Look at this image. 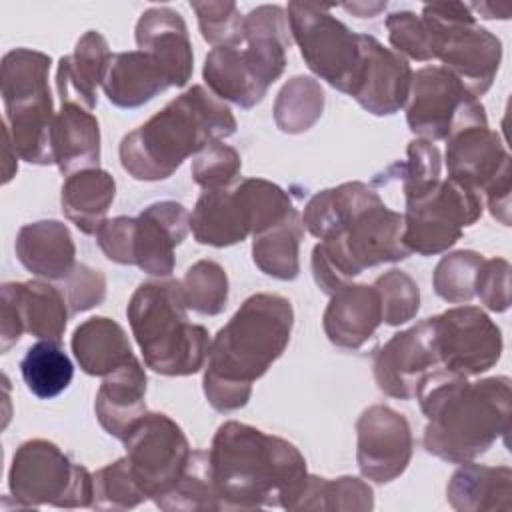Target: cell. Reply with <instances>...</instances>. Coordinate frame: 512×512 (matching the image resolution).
<instances>
[{"label":"cell","mask_w":512,"mask_h":512,"mask_svg":"<svg viewBox=\"0 0 512 512\" xmlns=\"http://www.w3.org/2000/svg\"><path fill=\"white\" fill-rule=\"evenodd\" d=\"M302 224L320 240L312 250V276L328 296L366 268L410 256L402 242V214L364 182L316 192L304 206Z\"/></svg>","instance_id":"obj_1"},{"label":"cell","mask_w":512,"mask_h":512,"mask_svg":"<svg viewBox=\"0 0 512 512\" xmlns=\"http://www.w3.org/2000/svg\"><path fill=\"white\" fill-rule=\"evenodd\" d=\"M208 458L222 510H290L308 476L292 442L238 420L218 426Z\"/></svg>","instance_id":"obj_2"},{"label":"cell","mask_w":512,"mask_h":512,"mask_svg":"<svg viewBox=\"0 0 512 512\" xmlns=\"http://www.w3.org/2000/svg\"><path fill=\"white\" fill-rule=\"evenodd\" d=\"M294 326L288 298L258 292L216 332L204 364V396L218 412L248 404L252 384L284 354Z\"/></svg>","instance_id":"obj_3"},{"label":"cell","mask_w":512,"mask_h":512,"mask_svg":"<svg viewBox=\"0 0 512 512\" xmlns=\"http://www.w3.org/2000/svg\"><path fill=\"white\" fill-rule=\"evenodd\" d=\"M416 400L428 420L422 438L426 452L450 464L474 462L508 434V376L470 382L438 370L420 386Z\"/></svg>","instance_id":"obj_4"},{"label":"cell","mask_w":512,"mask_h":512,"mask_svg":"<svg viewBox=\"0 0 512 512\" xmlns=\"http://www.w3.org/2000/svg\"><path fill=\"white\" fill-rule=\"evenodd\" d=\"M234 132L230 106L194 84L122 138L120 164L136 180H166L186 158Z\"/></svg>","instance_id":"obj_5"},{"label":"cell","mask_w":512,"mask_h":512,"mask_svg":"<svg viewBox=\"0 0 512 512\" xmlns=\"http://www.w3.org/2000/svg\"><path fill=\"white\" fill-rule=\"evenodd\" d=\"M126 316L144 364L162 376H190L204 368L210 334L188 320L180 280H148L130 296Z\"/></svg>","instance_id":"obj_6"},{"label":"cell","mask_w":512,"mask_h":512,"mask_svg":"<svg viewBox=\"0 0 512 512\" xmlns=\"http://www.w3.org/2000/svg\"><path fill=\"white\" fill-rule=\"evenodd\" d=\"M50 56L30 48H14L2 56L0 86L4 100V132L20 160L48 166L52 158L54 102L48 86Z\"/></svg>","instance_id":"obj_7"},{"label":"cell","mask_w":512,"mask_h":512,"mask_svg":"<svg viewBox=\"0 0 512 512\" xmlns=\"http://www.w3.org/2000/svg\"><path fill=\"white\" fill-rule=\"evenodd\" d=\"M420 16L434 32V60H440L472 96H484L502 62L500 38L480 26L464 2L426 4Z\"/></svg>","instance_id":"obj_8"},{"label":"cell","mask_w":512,"mask_h":512,"mask_svg":"<svg viewBox=\"0 0 512 512\" xmlns=\"http://www.w3.org/2000/svg\"><path fill=\"white\" fill-rule=\"evenodd\" d=\"M8 488L20 508H92L94 476L54 442H22L8 470Z\"/></svg>","instance_id":"obj_9"},{"label":"cell","mask_w":512,"mask_h":512,"mask_svg":"<svg viewBox=\"0 0 512 512\" xmlns=\"http://www.w3.org/2000/svg\"><path fill=\"white\" fill-rule=\"evenodd\" d=\"M292 42L306 66L334 90L350 94L360 68V38L328 6L290 2L286 6Z\"/></svg>","instance_id":"obj_10"},{"label":"cell","mask_w":512,"mask_h":512,"mask_svg":"<svg viewBox=\"0 0 512 512\" xmlns=\"http://www.w3.org/2000/svg\"><path fill=\"white\" fill-rule=\"evenodd\" d=\"M406 122L428 142H448L466 128L488 126L482 102L442 66H424L412 74Z\"/></svg>","instance_id":"obj_11"},{"label":"cell","mask_w":512,"mask_h":512,"mask_svg":"<svg viewBox=\"0 0 512 512\" xmlns=\"http://www.w3.org/2000/svg\"><path fill=\"white\" fill-rule=\"evenodd\" d=\"M482 210L478 192L452 178L440 180L426 196L406 202L402 242L410 254H442L460 240L466 226L482 216Z\"/></svg>","instance_id":"obj_12"},{"label":"cell","mask_w":512,"mask_h":512,"mask_svg":"<svg viewBox=\"0 0 512 512\" xmlns=\"http://www.w3.org/2000/svg\"><path fill=\"white\" fill-rule=\"evenodd\" d=\"M122 442L132 476L150 500L176 486L192 454L184 430L164 412L142 414Z\"/></svg>","instance_id":"obj_13"},{"label":"cell","mask_w":512,"mask_h":512,"mask_svg":"<svg viewBox=\"0 0 512 512\" xmlns=\"http://www.w3.org/2000/svg\"><path fill=\"white\" fill-rule=\"evenodd\" d=\"M432 324L440 366L452 376H480L496 366L502 356V332L478 306L448 308L432 316Z\"/></svg>","instance_id":"obj_14"},{"label":"cell","mask_w":512,"mask_h":512,"mask_svg":"<svg viewBox=\"0 0 512 512\" xmlns=\"http://www.w3.org/2000/svg\"><path fill=\"white\" fill-rule=\"evenodd\" d=\"M68 302L50 280L4 282L0 290V350L6 354L24 332L40 340H62L68 318Z\"/></svg>","instance_id":"obj_15"},{"label":"cell","mask_w":512,"mask_h":512,"mask_svg":"<svg viewBox=\"0 0 512 512\" xmlns=\"http://www.w3.org/2000/svg\"><path fill=\"white\" fill-rule=\"evenodd\" d=\"M374 380L390 398L412 400L420 386L438 370L440 358L434 342L432 318L394 334L376 354Z\"/></svg>","instance_id":"obj_16"},{"label":"cell","mask_w":512,"mask_h":512,"mask_svg":"<svg viewBox=\"0 0 512 512\" xmlns=\"http://www.w3.org/2000/svg\"><path fill=\"white\" fill-rule=\"evenodd\" d=\"M414 450L412 430L404 414L386 404L366 408L356 420V464L376 484L404 474Z\"/></svg>","instance_id":"obj_17"},{"label":"cell","mask_w":512,"mask_h":512,"mask_svg":"<svg viewBox=\"0 0 512 512\" xmlns=\"http://www.w3.org/2000/svg\"><path fill=\"white\" fill-rule=\"evenodd\" d=\"M358 38L362 58L348 96L374 116L396 114L410 96L414 74L410 62L370 34H358Z\"/></svg>","instance_id":"obj_18"},{"label":"cell","mask_w":512,"mask_h":512,"mask_svg":"<svg viewBox=\"0 0 512 512\" xmlns=\"http://www.w3.org/2000/svg\"><path fill=\"white\" fill-rule=\"evenodd\" d=\"M190 230V212L176 200H160L136 216L134 266L150 276L174 272V250Z\"/></svg>","instance_id":"obj_19"},{"label":"cell","mask_w":512,"mask_h":512,"mask_svg":"<svg viewBox=\"0 0 512 512\" xmlns=\"http://www.w3.org/2000/svg\"><path fill=\"white\" fill-rule=\"evenodd\" d=\"M446 168L448 178L478 194L512 172L502 138L488 126L466 128L452 136L446 144Z\"/></svg>","instance_id":"obj_20"},{"label":"cell","mask_w":512,"mask_h":512,"mask_svg":"<svg viewBox=\"0 0 512 512\" xmlns=\"http://www.w3.org/2000/svg\"><path fill=\"white\" fill-rule=\"evenodd\" d=\"M138 50L148 52L168 74L172 86L182 88L192 78L194 54L186 22L168 6H152L136 22Z\"/></svg>","instance_id":"obj_21"},{"label":"cell","mask_w":512,"mask_h":512,"mask_svg":"<svg viewBox=\"0 0 512 512\" xmlns=\"http://www.w3.org/2000/svg\"><path fill=\"white\" fill-rule=\"evenodd\" d=\"M382 324L380 298L374 286L346 284L330 296L322 316L328 340L344 350L362 348Z\"/></svg>","instance_id":"obj_22"},{"label":"cell","mask_w":512,"mask_h":512,"mask_svg":"<svg viewBox=\"0 0 512 512\" xmlns=\"http://www.w3.org/2000/svg\"><path fill=\"white\" fill-rule=\"evenodd\" d=\"M202 76L216 98L246 110L260 104L272 86L250 54L240 46L212 48L204 60Z\"/></svg>","instance_id":"obj_23"},{"label":"cell","mask_w":512,"mask_h":512,"mask_svg":"<svg viewBox=\"0 0 512 512\" xmlns=\"http://www.w3.org/2000/svg\"><path fill=\"white\" fill-rule=\"evenodd\" d=\"M112 52L106 38L88 30L74 46L72 54L58 60L56 90L60 104H80L86 110H94L98 104V86L106 76Z\"/></svg>","instance_id":"obj_24"},{"label":"cell","mask_w":512,"mask_h":512,"mask_svg":"<svg viewBox=\"0 0 512 512\" xmlns=\"http://www.w3.org/2000/svg\"><path fill=\"white\" fill-rule=\"evenodd\" d=\"M14 250L28 272L50 282L64 280L78 264L72 234L58 220L24 224L16 234Z\"/></svg>","instance_id":"obj_25"},{"label":"cell","mask_w":512,"mask_h":512,"mask_svg":"<svg viewBox=\"0 0 512 512\" xmlns=\"http://www.w3.org/2000/svg\"><path fill=\"white\" fill-rule=\"evenodd\" d=\"M94 412L100 426L118 440H122L128 428L148 412L146 372L138 358L104 376L96 392Z\"/></svg>","instance_id":"obj_26"},{"label":"cell","mask_w":512,"mask_h":512,"mask_svg":"<svg viewBox=\"0 0 512 512\" xmlns=\"http://www.w3.org/2000/svg\"><path fill=\"white\" fill-rule=\"evenodd\" d=\"M190 230L198 244L216 248L234 246L252 236L236 184L204 190L190 214Z\"/></svg>","instance_id":"obj_27"},{"label":"cell","mask_w":512,"mask_h":512,"mask_svg":"<svg viewBox=\"0 0 512 512\" xmlns=\"http://www.w3.org/2000/svg\"><path fill=\"white\" fill-rule=\"evenodd\" d=\"M172 84L154 56L142 50L112 54L102 90L118 108H138Z\"/></svg>","instance_id":"obj_28"},{"label":"cell","mask_w":512,"mask_h":512,"mask_svg":"<svg viewBox=\"0 0 512 512\" xmlns=\"http://www.w3.org/2000/svg\"><path fill=\"white\" fill-rule=\"evenodd\" d=\"M52 158L64 176L100 162V126L96 116L80 104H60L52 122Z\"/></svg>","instance_id":"obj_29"},{"label":"cell","mask_w":512,"mask_h":512,"mask_svg":"<svg viewBox=\"0 0 512 512\" xmlns=\"http://www.w3.org/2000/svg\"><path fill=\"white\" fill-rule=\"evenodd\" d=\"M446 500L458 512H510L512 470L510 466L464 462L448 480Z\"/></svg>","instance_id":"obj_30"},{"label":"cell","mask_w":512,"mask_h":512,"mask_svg":"<svg viewBox=\"0 0 512 512\" xmlns=\"http://www.w3.org/2000/svg\"><path fill=\"white\" fill-rule=\"evenodd\" d=\"M70 346L76 362L90 376L104 378L136 360L124 328L106 316H92L76 326Z\"/></svg>","instance_id":"obj_31"},{"label":"cell","mask_w":512,"mask_h":512,"mask_svg":"<svg viewBox=\"0 0 512 512\" xmlns=\"http://www.w3.org/2000/svg\"><path fill=\"white\" fill-rule=\"evenodd\" d=\"M116 196V180L102 168L66 176L60 192L64 216L86 236H96Z\"/></svg>","instance_id":"obj_32"},{"label":"cell","mask_w":512,"mask_h":512,"mask_svg":"<svg viewBox=\"0 0 512 512\" xmlns=\"http://www.w3.org/2000/svg\"><path fill=\"white\" fill-rule=\"evenodd\" d=\"M244 44L250 58L274 84L286 68V52L292 46L286 8L262 4L244 16Z\"/></svg>","instance_id":"obj_33"},{"label":"cell","mask_w":512,"mask_h":512,"mask_svg":"<svg viewBox=\"0 0 512 512\" xmlns=\"http://www.w3.org/2000/svg\"><path fill=\"white\" fill-rule=\"evenodd\" d=\"M304 236L302 214L294 210L286 220L254 236L252 260L268 276L276 280H294L300 272L298 248Z\"/></svg>","instance_id":"obj_34"},{"label":"cell","mask_w":512,"mask_h":512,"mask_svg":"<svg viewBox=\"0 0 512 512\" xmlns=\"http://www.w3.org/2000/svg\"><path fill=\"white\" fill-rule=\"evenodd\" d=\"M20 374L36 398L52 400L70 386L74 364L58 340H38L20 360Z\"/></svg>","instance_id":"obj_35"},{"label":"cell","mask_w":512,"mask_h":512,"mask_svg":"<svg viewBox=\"0 0 512 512\" xmlns=\"http://www.w3.org/2000/svg\"><path fill=\"white\" fill-rule=\"evenodd\" d=\"M374 492L356 476L322 478L308 474L290 510H372Z\"/></svg>","instance_id":"obj_36"},{"label":"cell","mask_w":512,"mask_h":512,"mask_svg":"<svg viewBox=\"0 0 512 512\" xmlns=\"http://www.w3.org/2000/svg\"><path fill=\"white\" fill-rule=\"evenodd\" d=\"M442 158L434 142L414 138L406 148V160L396 162L374 178V186H384L388 180L402 182L404 200H416L426 196L440 184Z\"/></svg>","instance_id":"obj_37"},{"label":"cell","mask_w":512,"mask_h":512,"mask_svg":"<svg viewBox=\"0 0 512 512\" xmlns=\"http://www.w3.org/2000/svg\"><path fill=\"white\" fill-rule=\"evenodd\" d=\"M324 90L310 76H294L288 80L274 102V122L286 134L310 130L322 116Z\"/></svg>","instance_id":"obj_38"},{"label":"cell","mask_w":512,"mask_h":512,"mask_svg":"<svg viewBox=\"0 0 512 512\" xmlns=\"http://www.w3.org/2000/svg\"><path fill=\"white\" fill-rule=\"evenodd\" d=\"M162 510H222L214 488L208 450H194L176 486L154 500Z\"/></svg>","instance_id":"obj_39"},{"label":"cell","mask_w":512,"mask_h":512,"mask_svg":"<svg viewBox=\"0 0 512 512\" xmlns=\"http://www.w3.org/2000/svg\"><path fill=\"white\" fill-rule=\"evenodd\" d=\"M236 188L246 208L252 236H258L268 228L280 224L296 210L290 194L270 180L240 178L236 182Z\"/></svg>","instance_id":"obj_40"},{"label":"cell","mask_w":512,"mask_h":512,"mask_svg":"<svg viewBox=\"0 0 512 512\" xmlns=\"http://www.w3.org/2000/svg\"><path fill=\"white\" fill-rule=\"evenodd\" d=\"M180 282L188 310L202 316H216L224 312L228 302V276L218 262H194Z\"/></svg>","instance_id":"obj_41"},{"label":"cell","mask_w":512,"mask_h":512,"mask_svg":"<svg viewBox=\"0 0 512 512\" xmlns=\"http://www.w3.org/2000/svg\"><path fill=\"white\" fill-rule=\"evenodd\" d=\"M92 508L96 510H130L148 500L132 476L126 456L118 458L94 474Z\"/></svg>","instance_id":"obj_42"},{"label":"cell","mask_w":512,"mask_h":512,"mask_svg":"<svg viewBox=\"0 0 512 512\" xmlns=\"http://www.w3.org/2000/svg\"><path fill=\"white\" fill-rule=\"evenodd\" d=\"M484 256L474 250H458L442 256L432 274L434 292L450 304H468L474 298V280Z\"/></svg>","instance_id":"obj_43"},{"label":"cell","mask_w":512,"mask_h":512,"mask_svg":"<svg viewBox=\"0 0 512 512\" xmlns=\"http://www.w3.org/2000/svg\"><path fill=\"white\" fill-rule=\"evenodd\" d=\"M196 12L202 38L212 46H242L244 44V16L236 2L206 0L190 2Z\"/></svg>","instance_id":"obj_44"},{"label":"cell","mask_w":512,"mask_h":512,"mask_svg":"<svg viewBox=\"0 0 512 512\" xmlns=\"http://www.w3.org/2000/svg\"><path fill=\"white\" fill-rule=\"evenodd\" d=\"M380 298L382 322L400 326L410 322L420 310V288L404 270L392 268L372 284Z\"/></svg>","instance_id":"obj_45"},{"label":"cell","mask_w":512,"mask_h":512,"mask_svg":"<svg viewBox=\"0 0 512 512\" xmlns=\"http://www.w3.org/2000/svg\"><path fill=\"white\" fill-rule=\"evenodd\" d=\"M386 30H388V42L394 52L404 56L406 60H418V62H430L434 60V32L430 24L410 12L400 10L386 16Z\"/></svg>","instance_id":"obj_46"},{"label":"cell","mask_w":512,"mask_h":512,"mask_svg":"<svg viewBox=\"0 0 512 512\" xmlns=\"http://www.w3.org/2000/svg\"><path fill=\"white\" fill-rule=\"evenodd\" d=\"M240 168L242 160L236 148L216 140L194 156L190 172L202 190H216L236 184L240 180Z\"/></svg>","instance_id":"obj_47"},{"label":"cell","mask_w":512,"mask_h":512,"mask_svg":"<svg viewBox=\"0 0 512 512\" xmlns=\"http://www.w3.org/2000/svg\"><path fill=\"white\" fill-rule=\"evenodd\" d=\"M56 284L68 302L72 316L102 304L106 296V276L88 264H76L74 270Z\"/></svg>","instance_id":"obj_48"},{"label":"cell","mask_w":512,"mask_h":512,"mask_svg":"<svg viewBox=\"0 0 512 512\" xmlns=\"http://www.w3.org/2000/svg\"><path fill=\"white\" fill-rule=\"evenodd\" d=\"M510 270L506 258H484L476 272L474 296L492 312L510 308Z\"/></svg>","instance_id":"obj_49"},{"label":"cell","mask_w":512,"mask_h":512,"mask_svg":"<svg viewBox=\"0 0 512 512\" xmlns=\"http://www.w3.org/2000/svg\"><path fill=\"white\" fill-rule=\"evenodd\" d=\"M134 228L136 216H116L104 220L96 232V242L108 260L134 266Z\"/></svg>","instance_id":"obj_50"},{"label":"cell","mask_w":512,"mask_h":512,"mask_svg":"<svg viewBox=\"0 0 512 512\" xmlns=\"http://www.w3.org/2000/svg\"><path fill=\"white\" fill-rule=\"evenodd\" d=\"M510 190H512V172L496 180L484 192L490 214L504 226H510Z\"/></svg>","instance_id":"obj_51"},{"label":"cell","mask_w":512,"mask_h":512,"mask_svg":"<svg viewBox=\"0 0 512 512\" xmlns=\"http://www.w3.org/2000/svg\"><path fill=\"white\" fill-rule=\"evenodd\" d=\"M16 158H18V154L12 146V140L4 132V178H2L4 184H8L12 180V176L16 174V170H18V160Z\"/></svg>","instance_id":"obj_52"},{"label":"cell","mask_w":512,"mask_h":512,"mask_svg":"<svg viewBox=\"0 0 512 512\" xmlns=\"http://www.w3.org/2000/svg\"><path fill=\"white\" fill-rule=\"evenodd\" d=\"M384 8H386V2H352V4H344V10L352 12L358 18H372V16H376Z\"/></svg>","instance_id":"obj_53"}]
</instances>
